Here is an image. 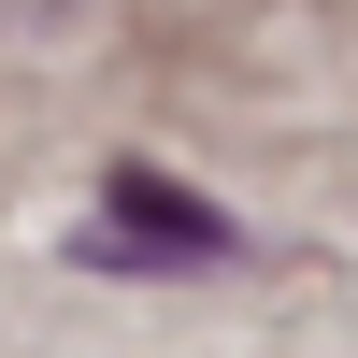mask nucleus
<instances>
[{
    "mask_svg": "<svg viewBox=\"0 0 358 358\" xmlns=\"http://www.w3.org/2000/svg\"><path fill=\"white\" fill-rule=\"evenodd\" d=\"M72 258L86 273H229V258H244V215H215L201 187H172L158 158H115Z\"/></svg>",
    "mask_w": 358,
    "mask_h": 358,
    "instance_id": "1",
    "label": "nucleus"
},
{
    "mask_svg": "<svg viewBox=\"0 0 358 358\" xmlns=\"http://www.w3.org/2000/svg\"><path fill=\"white\" fill-rule=\"evenodd\" d=\"M0 15H72V0H0Z\"/></svg>",
    "mask_w": 358,
    "mask_h": 358,
    "instance_id": "2",
    "label": "nucleus"
}]
</instances>
